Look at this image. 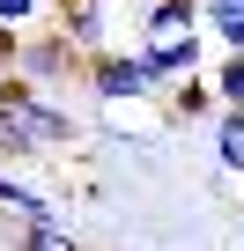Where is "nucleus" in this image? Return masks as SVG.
<instances>
[{
  "label": "nucleus",
  "mask_w": 244,
  "mask_h": 251,
  "mask_svg": "<svg viewBox=\"0 0 244 251\" xmlns=\"http://www.w3.org/2000/svg\"><path fill=\"white\" fill-rule=\"evenodd\" d=\"M52 15L67 30V45L89 59V52H111V0H52Z\"/></svg>",
  "instance_id": "nucleus-4"
},
{
  "label": "nucleus",
  "mask_w": 244,
  "mask_h": 251,
  "mask_svg": "<svg viewBox=\"0 0 244 251\" xmlns=\"http://www.w3.org/2000/svg\"><path fill=\"white\" fill-rule=\"evenodd\" d=\"M163 103H170V118H185V126H192V118H207V111H222V96H215V81H207V74L170 81V89H163Z\"/></svg>",
  "instance_id": "nucleus-8"
},
{
  "label": "nucleus",
  "mask_w": 244,
  "mask_h": 251,
  "mask_svg": "<svg viewBox=\"0 0 244 251\" xmlns=\"http://www.w3.org/2000/svg\"><path fill=\"white\" fill-rule=\"evenodd\" d=\"M207 81H215V96H222V103H244V52H222Z\"/></svg>",
  "instance_id": "nucleus-11"
},
{
  "label": "nucleus",
  "mask_w": 244,
  "mask_h": 251,
  "mask_svg": "<svg viewBox=\"0 0 244 251\" xmlns=\"http://www.w3.org/2000/svg\"><path fill=\"white\" fill-rule=\"evenodd\" d=\"M74 67H81V52L67 45V30H37V37L15 45V74H23L30 89H52V81H67Z\"/></svg>",
  "instance_id": "nucleus-3"
},
{
  "label": "nucleus",
  "mask_w": 244,
  "mask_h": 251,
  "mask_svg": "<svg viewBox=\"0 0 244 251\" xmlns=\"http://www.w3.org/2000/svg\"><path fill=\"white\" fill-rule=\"evenodd\" d=\"M200 30L222 52H244V0H200Z\"/></svg>",
  "instance_id": "nucleus-9"
},
{
  "label": "nucleus",
  "mask_w": 244,
  "mask_h": 251,
  "mask_svg": "<svg viewBox=\"0 0 244 251\" xmlns=\"http://www.w3.org/2000/svg\"><path fill=\"white\" fill-rule=\"evenodd\" d=\"M0 207H8L15 222H67V207H59L52 192H30V185L8 177V170H0Z\"/></svg>",
  "instance_id": "nucleus-6"
},
{
  "label": "nucleus",
  "mask_w": 244,
  "mask_h": 251,
  "mask_svg": "<svg viewBox=\"0 0 244 251\" xmlns=\"http://www.w3.org/2000/svg\"><path fill=\"white\" fill-rule=\"evenodd\" d=\"M81 141V118L52 96V89H30L23 74L0 89V163H30V155H59Z\"/></svg>",
  "instance_id": "nucleus-1"
},
{
  "label": "nucleus",
  "mask_w": 244,
  "mask_h": 251,
  "mask_svg": "<svg viewBox=\"0 0 244 251\" xmlns=\"http://www.w3.org/2000/svg\"><path fill=\"white\" fill-rule=\"evenodd\" d=\"M81 74H89L96 103H156V96H163V74L141 59V45H134V52H126V45L89 52V59H81Z\"/></svg>",
  "instance_id": "nucleus-2"
},
{
  "label": "nucleus",
  "mask_w": 244,
  "mask_h": 251,
  "mask_svg": "<svg viewBox=\"0 0 244 251\" xmlns=\"http://www.w3.org/2000/svg\"><path fill=\"white\" fill-rule=\"evenodd\" d=\"M45 8H52V0H0V30H30Z\"/></svg>",
  "instance_id": "nucleus-12"
},
{
  "label": "nucleus",
  "mask_w": 244,
  "mask_h": 251,
  "mask_svg": "<svg viewBox=\"0 0 244 251\" xmlns=\"http://www.w3.org/2000/svg\"><path fill=\"white\" fill-rule=\"evenodd\" d=\"M15 251H81L67 222H15Z\"/></svg>",
  "instance_id": "nucleus-10"
},
{
  "label": "nucleus",
  "mask_w": 244,
  "mask_h": 251,
  "mask_svg": "<svg viewBox=\"0 0 244 251\" xmlns=\"http://www.w3.org/2000/svg\"><path fill=\"white\" fill-rule=\"evenodd\" d=\"M215 170L244 177V103H222L215 111Z\"/></svg>",
  "instance_id": "nucleus-7"
},
{
  "label": "nucleus",
  "mask_w": 244,
  "mask_h": 251,
  "mask_svg": "<svg viewBox=\"0 0 244 251\" xmlns=\"http://www.w3.org/2000/svg\"><path fill=\"white\" fill-rule=\"evenodd\" d=\"M141 59L163 74V89L170 81H185V74H200V59H207V45H200V30L192 37H178V45H141Z\"/></svg>",
  "instance_id": "nucleus-5"
}]
</instances>
